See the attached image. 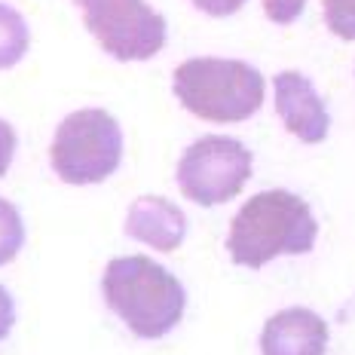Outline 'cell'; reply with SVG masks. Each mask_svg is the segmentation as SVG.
Wrapping results in <instances>:
<instances>
[{
    "label": "cell",
    "instance_id": "6da1fadb",
    "mask_svg": "<svg viewBox=\"0 0 355 355\" xmlns=\"http://www.w3.org/2000/svg\"><path fill=\"white\" fill-rule=\"evenodd\" d=\"M319 224L309 205L291 190H263L251 196L230 224L227 251L239 266L261 270L279 254H306L315 245Z\"/></svg>",
    "mask_w": 355,
    "mask_h": 355
},
{
    "label": "cell",
    "instance_id": "7a4b0ae2",
    "mask_svg": "<svg viewBox=\"0 0 355 355\" xmlns=\"http://www.w3.org/2000/svg\"><path fill=\"white\" fill-rule=\"evenodd\" d=\"M105 303L125 322L135 337L157 340L181 322L187 294L166 266L150 257L132 254L107 263L101 279Z\"/></svg>",
    "mask_w": 355,
    "mask_h": 355
},
{
    "label": "cell",
    "instance_id": "3957f363",
    "mask_svg": "<svg viewBox=\"0 0 355 355\" xmlns=\"http://www.w3.org/2000/svg\"><path fill=\"white\" fill-rule=\"evenodd\" d=\"M175 98L209 123H242L263 105V77L236 58H187L175 68Z\"/></svg>",
    "mask_w": 355,
    "mask_h": 355
},
{
    "label": "cell",
    "instance_id": "277c9868",
    "mask_svg": "<svg viewBox=\"0 0 355 355\" xmlns=\"http://www.w3.org/2000/svg\"><path fill=\"white\" fill-rule=\"evenodd\" d=\"M120 159L123 129L107 110L83 107L58 123L49 162L64 184H101L120 168Z\"/></svg>",
    "mask_w": 355,
    "mask_h": 355
},
{
    "label": "cell",
    "instance_id": "5b68a950",
    "mask_svg": "<svg viewBox=\"0 0 355 355\" xmlns=\"http://www.w3.org/2000/svg\"><path fill=\"white\" fill-rule=\"evenodd\" d=\"M98 46L116 62H147L166 46V19L147 0H73Z\"/></svg>",
    "mask_w": 355,
    "mask_h": 355
},
{
    "label": "cell",
    "instance_id": "8992f818",
    "mask_svg": "<svg viewBox=\"0 0 355 355\" xmlns=\"http://www.w3.org/2000/svg\"><path fill=\"white\" fill-rule=\"evenodd\" d=\"M251 178V150L236 138L205 135L184 150L178 162V187L196 205H220L239 196Z\"/></svg>",
    "mask_w": 355,
    "mask_h": 355
},
{
    "label": "cell",
    "instance_id": "52a82bcc",
    "mask_svg": "<svg viewBox=\"0 0 355 355\" xmlns=\"http://www.w3.org/2000/svg\"><path fill=\"white\" fill-rule=\"evenodd\" d=\"M276 114L282 116L285 129L303 144H319L328 138L331 116L315 86L297 71L276 73Z\"/></svg>",
    "mask_w": 355,
    "mask_h": 355
},
{
    "label": "cell",
    "instance_id": "ba28073f",
    "mask_svg": "<svg viewBox=\"0 0 355 355\" xmlns=\"http://www.w3.org/2000/svg\"><path fill=\"white\" fill-rule=\"evenodd\" d=\"M324 349H328V324L313 309H282L263 324L261 355H324Z\"/></svg>",
    "mask_w": 355,
    "mask_h": 355
},
{
    "label": "cell",
    "instance_id": "9c48e42d",
    "mask_svg": "<svg viewBox=\"0 0 355 355\" xmlns=\"http://www.w3.org/2000/svg\"><path fill=\"white\" fill-rule=\"evenodd\" d=\"M125 236L157 251H175L187 236V218L162 196H138L125 214Z\"/></svg>",
    "mask_w": 355,
    "mask_h": 355
},
{
    "label": "cell",
    "instance_id": "30bf717a",
    "mask_svg": "<svg viewBox=\"0 0 355 355\" xmlns=\"http://www.w3.org/2000/svg\"><path fill=\"white\" fill-rule=\"evenodd\" d=\"M31 46V31L19 10L10 3H0V71H10L25 58Z\"/></svg>",
    "mask_w": 355,
    "mask_h": 355
},
{
    "label": "cell",
    "instance_id": "8fae6325",
    "mask_svg": "<svg viewBox=\"0 0 355 355\" xmlns=\"http://www.w3.org/2000/svg\"><path fill=\"white\" fill-rule=\"evenodd\" d=\"M25 245V224L12 202L0 199V266L10 263Z\"/></svg>",
    "mask_w": 355,
    "mask_h": 355
},
{
    "label": "cell",
    "instance_id": "7c38bea8",
    "mask_svg": "<svg viewBox=\"0 0 355 355\" xmlns=\"http://www.w3.org/2000/svg\"><path fill=\"white\" fill-rule=\"evenodd\" d=\"M324 25L340 40H355V0H324Z\"/></svg>",
    "mask_w": 355,
    "mask_h": 355
},
{
    "label": "cell",
    "instance_id": "4fadbf2b",
    "mask_svg": "<svg viewBox=\"0 0 355 355\" xmlns=\"http://www.w3.org/2000/svg\"><path fill=\"white\" fill-rule=\"evenodd\" d=\"M303 6H306V0H263L266 19L276 21V25H291L303 12Z\"/></svg>",
    "mask_w": 355,
    "mask_h": 355
},
{
    "label": "cell",
    "instance_id": "5bb4252c",
    "mask_svg": "<svg viewBox=\"0 0 355 355\" xmlns=\"http://www.w3.org/2000/svg\"><path fill=\"white\" fill-rule=\"evenodd\" d=\"M16 144H19L16 129H12L6 120H0V178L10 172L12 157H16Z\"/></svg>",
    "mask_w": 355,
    "mask_h": 355
},
{
    "label": "cell",
    "instance_id": "9a60e30c",
    "mask_svg": "<svg viewBox=\"0 0 355 355\" xmlns=\"http://www.w3.org/2000/svg\"><path fill=\"white\" fill-rule=\"evenodd\" d=\"M193 6L205 16H214V19H224V16H233L245 6V0H193Z\"/></svg>",
    "mask_w": 355,
    "mask_h": 355
},
{
    "label": "cell",
    "instance_id": "2e32d148",
    "mask_svg": "<svg viewBox=\"0 0 355 355\" xmlns=\"http://www.w3.org/2000/svg\"><path fill=\"white\" fill-rule=\"evenodd\" d=\"M12 324H16V303H12L10 291L0 285V340L10 334Z\"/></svg>",
    "mask_w": 355,
    "mask_h": 355
}]
</instances>
